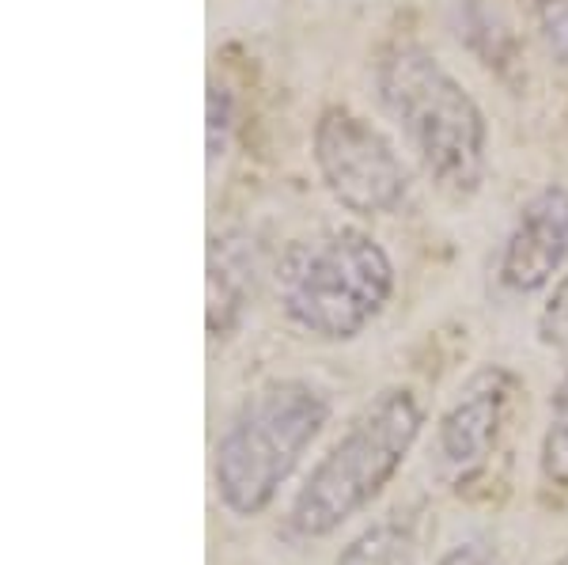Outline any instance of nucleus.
<instances>
[{
	"mask_svg": "<svg viewBox=\"0 0 568 565\" xmlns=\"http://www.w3.org/2000/svg\"><path fill=\"white\" fill-rule=\"evenodd\" d=\"M375 88L436 190L455 202L478 194L489 168V125L463 80L420 46H394L375 69Z\"/></svg>",
	"mask_w": 568,
	"mask_h": 565,
	"instance_id": "obj_1",
	"label": "nucleus"
},
{
	"mask_svg": "<svg viewBox=\"0 0 568 565\" xmlns=\"http://www.w3.org/2000/svg\"><path fill=\"white\" fill-rule=\"evenodd\" d=\"M329 422V403L307 380H270L227 417L213 455L220 505L232 516H262Z\"/></svg>",
	"mask_w": 568,
	"mask_h": 565,
	"instance_id": "obj_2",
	"label": "nucleus"
},
{
	"mask_svg": "<svg viewBox=\"0 0 568 565\" xmlns=\"http://www.w3.org/2000/svg\"><path fill=\"white\" fill-rule=\"evenodd\" d=\"M420 425L425 414L409 387H387L383 395H375L353 417L342 441L311 467L307 482L292 501L288 524L304 539H323L349 524L398 475L406 455L414 452Z\"/></svg>",
	"mask_w": 568,
	"mask_h": 565,
	"instance_id": "obj_3",
	"label": "nucleus"
},
{
	"mask_svg": "<svg viewBox=\"0 0 568 565\" xmlns=\"http://www.w3.org/2000/svg\"><path fill=\"white\" fill-rule=\"evenodd\" d=\"M394 266L361 228H329L292 243L277 266L281 312L311 339L349 342L387 307Z\"/></svg>",
	"mask_w": 568,
	"mask_h": 565,
	"instance_id": "obj_4",
	"label": "nucleus"
},
{
	"mask_svg": "<svg viewBox=\"0 0 568 565\" xmlns=\"http://www.w3.org/2000/svg\"><path fill=\"white\" fill-rule=\"evenodd\" d=\"M315 168L323 186L356 216H390L409 194V171L364 114L326 107L315 122Z\"/></svg>",
	"mask_w": 568,
	"mask_h": 565,
	"instance_id": "obj_5",
	"label": "nucleus"
},
{
	"mask_svg": "<svg viewBox=\"0 0 568 565\" xmlns=\"http://www.w3.org/2000/svg\"><path fill=\"white\" fill-rule=\"evenodd\" d=\"M568 259V190L546 186L519 209L500 251L497 278L508 293H538Z\"/></svg>",
	"mask_w": 568,
	"mask_h": 565,
	"instance_id": "obj_6",
	"label": "nucleus"
},
{
	"mask_svg": "<svg viewBox=\"0 0 568 565\" xmlns=\"http://www.w3.org/2000/svg\"><path fill=\"white\" fill-rule=\"evenodd\" d=\"M508 372L489 364L478 376L466 380L459 398L444 410V417H439V455H444L447 467L470 471L493 452L504 403H508Z\"/></svg>",
	"mask_w": 568,
	"mask_h": 565,
	"instance_id": "obj_7",
	"label": "nucleus"
},
{
	"mask_svg": "<svg viewBox=\"0 0 568 565\" xmlns=\"http://www.w3.org/2000/svg\"><path fill=\"white\" fill-rule=\"evenodd\" d=\"M246 289H251V259L240 240L224 235L209 248V334L220 339L235 326L243 312Z\"/></svg>",
	"mask_w": 568,
	"mask_h": 565,
	"instance_id": "obj_8",
	"label": "nucleus"
},
{
	"mask_svg": "<svg viewBox=\"0 0 568 565\" xmlns=\"http://www.w3.org/2000/svg\"><path fill=\"white\" fill-rule=\"evenodd\" d=\"M334 565H417V543L402 524H375L337 554Z\"/></svg>",
	"mask_w": 568,
	"mask_h": 565,
	"instance_id": "obj_9",
	"label": "nucleus"
},
{
	"mask_svg": "<svg viewBox=\"0 0 568 565\" xmlns=\"http://www.w3.org/2000/svg\"><path fill=\"white\" fill-rule=\"evenodd\" d=\"M542 475L568 490V372L549 403V425L542 436Z\"/></svg>",
	"mask_w": 568,
	"mask_h": 565,
	"instance_id": "obj_10",
	"label": "nucleus"
},
{
	"mask_svg": "<svg viewBox=\"0 0 568 565\" xmlns=\"http://www.w3.org/2000/svg\"><path fill=\"white\" fill-rule=\"evenodd\" d=\"M232 91L216 80H209V160H220L227 149V133H232Z\"/></svg>",
	"mask_w": 568,
	"mask_h": 565,
	"instance_id": "obj_11",
	"label": "nucleus"
},
{
	"mask_svg": "<svg viewBox=\"0 0 568 565\" xmlns=\"http://www.w3.org/2000/svg\"><path fill=\"white\" fill-rule=\"evenodd\" d=\"M538 342L542 345H568V273L554 285L542 315H538Z\"/></svg>",
	"mask_w": 568,
	"mask_h": 565,
	"instance_id": "obj_12",
	"label": "nucleus"
},
{
	"mask_svg": "<svg viewBox=\"0 0 568 565\" xmlns=\"http://www.w3.org/2000/svg\"><path fill=\"white\" fill-rule=\"evenodd\" d=\"M549 50L568 65V0H530Z\"/></svg>",
	"mask_w": 568,
	"mask_h": 565,
	"instance_id": "obj_13",
	"label": "nucleus"
},
{
	"mask_svg": "<svg viewBox=\"0 0 568 565\" xmlns=\"http://www.w3.org/2000/svg\"><path fill=\"white\" fill-rule=\"evenodd\" d=\"M436 565H493V558L485 551H478V546H452Z\"/></svg>",
	"mask_w": 568,
	"mask_h": 565,
	"instance_id": "obj_14",
	"label": "nucleus"
},
{
	"mask_svg": "<svg viewBox=\"0 0 568 565\" xmlns=\"http://www.w3.org/2000/svg\"><path fill=\"white\" fill-rule=\"evenodd\" d=\"M557 565H568V551L561 554V562H557Z\"/></svg>",
	"mask_w": 568,
	"mask_h": 565,
	"instance_id": "obj_15",
	"label": "nucleus"
}]
</instances>
